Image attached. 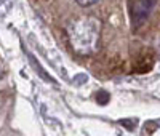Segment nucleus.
<instances>
[{
  "mask_svg": "<svg viewBox=\"0 0 160 136\" xmlns=\"http://www.w3.org/2000/svg\"><path fill=\"white\" fill-rule=\"evenodd\" d=\"M69 42L78 54H91L98 48L101 23L95 16H83L68 26Z\"/></svg>",
  "mask_w": 160,
  "mask_h": 136,
  "instance_id": "obj_1",
  "label": "nucleus"
},
{
  "mask_svg": "<svg viewBox=\"0 0 160 136\" xmlns=\"http://www.w3.org/2000/svg\"><path fill=\"white\" fill-rule=\"evenodd\" d=\"M155 5V0H131L130 2V15L135 23H141L151 15Z\"/></svg>",
  "mask_w": 160,
  "mask_h": 136,
  "instance_id": "obj_2",
  "label": "nucleus"
},
{
  "mask_svg": "<svg viewBox=\"0 0 160 136\" xmlns=\"http://www.w3.org/2000/svg\"><path fill=\"white\" fill-rule=\"evenodd\" d=\"M75 2H77L78 5H82V7H90V5H93V3H96L98 0H75Z\"/></svg>",
  "mask_w": 160,
  "mask_h": 136,
  "instance_id": "obj_3",
  "label": "nucleus"
}]
</instances>
